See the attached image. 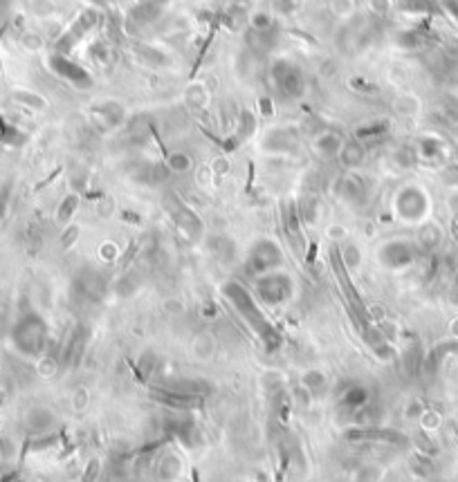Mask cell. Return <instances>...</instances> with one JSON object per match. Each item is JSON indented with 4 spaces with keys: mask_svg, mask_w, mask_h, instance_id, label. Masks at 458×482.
Returning a JSON list of instances; mask_svg holds the SVG:
<instances>
[{
    "mask_svg": "<svg viewBox=\"0 0 458 482\" xmlns=\"http://www.w3.org/2000/svg\"><path fill=\"white\" fill-rule=\"evenodd\" d=\"M148 3H155V5H162V7H164V5L169 3V0H148Z\"/></svg>",
    "mask_w": 458,
    "mask_h": 482,
    "instance_id": "obj_46",
    "label": "cell"
},
{
    "mask_svg": "<svg viewBox=\"0 0 458 482\" xmlns=\"http://www.w3.org/2000/svg\"><path fill=\"white\" fill-rule=\"evenodd\" d=\"M90 119L94 126H97V131H101V133L115 131V128L124 122V105L117 103V101H103V103L92 108Z\"/></svg>",
    "mask_w": 458,
    "mask_h": 482,
    "instance_id": "obj_15",
    "label": "cell"
},
{
    "mask_svg": "<svg viewBox=\"0 0 458 482\" xmlns=\"http://www.w3.org/2000/svg\"><path fill=\"white\" fill-rule=\"evenodd\" d=\"M86 341H88V330L86 326H77L72 330V335L68 337L66 346L61 350V363L63 366H79L83 350H86Z\"/></svg>",
    "mask_w": 458,
    "mask_h": 482,
    "instance_id": "obj_17",
    "label": "cell"
},
{
    "mask_svg": "<svg viewBox=\"0 0 458 482\" xmlns=\"http://www.w3.org/2000/svg\"><path fill=\"white\" fill-rule=\"evenodd\" d=\"M342 146H344V137L339 135V133H335V131H322V133L315 137V142H313L315 153L326 157V159L337 157L339 151H342Z\"/></svg>",
    "mask_w": 458,
    "mask_h": 482,
    "instance_id": "obj_20",
    "label": "cell"
},
{
    "mask_svg": "<svg viewBox=\"0 0 458 482\" xmlns=\"http://www.w3.org/2000/svg\"><path fill=\"white\" fill-rule=\"evenodd\" d=\"M48 68L55 72L59 79L74 85L77 90H90L92 83H94L92 74L83 66H79V63L68 59V54H59V52H55V54L48 59Z\"/></svg>",
    "mask_w": 458,
    "mask_h": 482,
    "instance_id": "obj_7",
    "label": "cell"
},
{
    "mask_svg": "<svg viewBox=\"0 0 458 482\" xmlns=\"http://www.w3.org/2000/svg\"><path fill=\"white\" fill-rule=\"evenodd\" d=\"M281 222H283V231L287 235V240L294 247V251H303L306 240H303V231H301V213H299V205L296 202H287V205L281 209Z\"/></svg>",
    "mask_w": 458,
    "mask_h": 482,
    "instance_id": "obj_14",
    "label": "cell"
},
{
    "mask_svg": "<svg viewBox=\"0 0 458 482\" xmlns=\"http://www.w3.org/2000/svg\"><path fill=\"white\" fill-rule=\"evenodd\" d=\"M27 142V135L20 133L16 126H12L9 122L0 119V144L5 146H23Z\"/></svg>",
    "mask_w": 458,
    "mask_h": 482,
    "instance_id": "obj_29",
    "label": "cell"
},
{
    "mask_svg": "<svg viewBox=\"0 0 458 482\" xmlns=\"http://www.w3.org/2000/svg\"><path fill=\"white\" fill-rule=\"evenodd\" d=\"M169 388L187 393V395H198V397H207V395L214 393V384L196 377V379H178L173 384H169Z\"/></svg>",
    "mask_w": 458,
    "mask_h": 482,
    "instance_id": "obj_23",
    "label": "cell"
},
{
    "mask_svg": "<svg viewBox=\"0 0 458 482\" xmlns=\"http://www.w3.org/2000/svg\"><path fill=\"white\" fill-rule=\"evenodd\" d=\"M348 88L357 92V94H378L380 88L373 81L364 79V77H355V79H348Z\"/></svg>",
    "mask_w": 458,
    "mask_h": 482,
    "instance_id": "obj_36",
    "label": "cell"
},
{
    "mask_svg": "<svg viewBox=\"0 0 458 482\" xmlns=\"http://www.w3.org/2000/svg\"><path fill=\"white\" fill-rule=\"evenodd\" d=\"M90 57L99 63V66H113L115 63V50H113V43L106 41L103 36L99 41H94L90 45Z\"/></svg>",
    "mask_w": 458,
    "mask_h": 482,
    "instance_id": "obj_26",
    "label": "cell"
},
{
    "mask_svg": "<svg viewBox=\"0 0 458 482\" xmlns=\"http://www.w3.org/2000/svg\"><path fill=\"white\" fill-rule=\"evenodd\" d=\"M7 12H9V3L7 0H0V25L7 20Z\"/></svg>",
    "mask_w": 458,
    "mask_h": 482,
    "instance_id": "obj_43",
    "label": "cell"
},
{
    "mask_svg": "<svg viewBox=\"0 0 458 482\" xmlns=\"http://www.w3.org/2000/svg\"><path fill=\"white\" fill-rule=\"evenodd\" d=\"M270 79L274 90L279 92L283 99H299L306 92V77L296 63L279 59L270 66Z\"/></svg>",
    "mask_w": 458,
    "mask_h": 482,
    "instance_id": "obj_3",
    "label": "cell"
},
{
    "mask_svg": "<svg viewBox=\"0 0 458 482\" xmlns=\"http://www.w3.org/2000/svg\"><path fill=\"white\" fill-rule=\"evenodd\" d=\"M12 341L20 355L41 357L50 341V328L45 323V319L38 312H31V309L20 314L12 328Z\"/></svg>",
    "mask_w": 458,
    "mask_h": 482,
    "instance_id": "obj_2",
    "label": "cell"
},
{
    "mask_svg": "<svg viewBox=\"0 0 458 482\" xmlns=\"http://www.w3.org/2000/svg\"><path fill=\"white\" fill-rule=\"evenodd\" d=\"M441 5H443L450 14L458 16V0H441Z\"/></svg>",
    "mask_w": 458,
    "mask_h": 482,
    "instance_id": "obj_42",
    "label": "cell"
},
{
    "mask_svg": "<svg viewBox=\"0 0 458 482\" xmlns=\"http://www.w3.org/2000/svg\"><path fill=\"white\" fill-rule=\"evenodd\" d=\"M99 471H101L99 460H90L88 469L83 471V482H94V480H97V476H99Z\"/></svg>",
    "mask_w": 458,
    "mask_h": 482,
    "instance_id": "obj_39",
    "label": "cell"
},
{
    "mask_svg": "<svg viewBox=\"0 0 458 482\" xmlns=\"http://www.w3.org/2000/svg\"><path fill=\"white\" fill-rule=\"evenodd\" d=\"M445 151V146L441 139H436V137H424L420 146H418V155L422 159H438Z\"/></svg>",
    "mask_w": 458,
    "mask_h": 482,
    "instance_id": "obj_32",
    "label": "cell"
},
{
    "mask_svg": "<svg viewBox=\"0 0 458 482\" xmlns=\"http://www.w3.org/2000/svg\"><path fill=\"white\" fill-rule=\"evenodd\" d=\"M79 202H81V198L77 196V193H68L57 209V222L63 224V227L70 224V220L74 218V213H77V209H79Z\"/></svg>",
    "mask_w": 458,
    "mask_h": 482,
    "instance_id": "obj_28",
    "label": "cell"
},
{
    "mask_svg": "<svg viewBox=\"0 0 458 482\" xmlns=\"http://www.w3.org/2000/svg\"><path fill=\"white\" fill-rule=\"evenodd\" d=\"M339 164L344 168H357L364 164V157H366V148L357 139H350V142H344L342 151H339Z\"/></svg>",
    "mask_w": 458,
    "mask_h": 482,
    "instance_id": "obj_22",
    "label": "cell"
},
{
    "mask_svg": "<svg viewBox=\"0 0 458 482\" xmlns=\"http://www.w3.org/2000/svg\"><path fill=\"white\" fill-rule=\"evenodd\" d=\"M166 207H169V211H171L176 227L185 235H189L191 240H198L202 231H205V224H202V220L198 218V213L191 207H187L178 196H169Z\"/></svg>",
    "mask_w": 458,
    "mask_h": 482,
    "instance_id": "obj_8",
    "label": "cell"
},
{
    "mask_svg": "<svg viewBox=\"0 0 458 482\" xmlns=\"http://www.w3.org/2000/svg\"><path fill=\"white\" fill-rule=\"evenodd\" d=\"M391 133V122L389 119H373L368 124H362L359 128H355L353 139L357 142L366 144V142H380Z\"/></svg>",
    "mask_w": 458,
    "mask_h": 482,
    "instance_id": "obj_21",
    "label": "cell"
},
{
    "mask_svg": "<svg viewBox=\"0 0 458 482\" xmlns=\"http://www.w3.org/2000/svg\"><path fill=\"white\" fill-rule=\"evenodd\" d=\"M52 424H55V417H52V413H50V411H45V409H36V411H31V413H29V417H27V426H29V431H31V433H36V435L48 433Z\"/></svg>",
    "mask_w": 458,
    "mask_h": 482,
    "instance_id": "obj_27",
    "label": "cell"
},
{
    "mask_svg": "<svg viewBox=\"0 0 458 482\" xmlns=\"http://www.w3.org/2000/svg\"><path fill=\"white\" fill-rule=\"evenodd\" d=\"M441 242V229L434 227V224H424L418 233V244L422 249H434L436 244Z\"/></svg>",
    "mask_w": 458,
    "mask_h": 482,
    "instance_id": "obj_35",
    "label": "cell"
},
{
    "mask_svg": "<svg viewBox=\"0 0 458 482\" xmlns=\"http://www.w3.org/2000/svg\"><path fill=\"white\" fill-rule=\"evenodd\" d=\"M12 99L20 105H27V108H31V110H43L48 105L43 96L36 94V92H29V90H14Z\"/></svg>",
    "mask_w": 458,
    "mask_h": 482,
    "instance_id": "obj_30",
    "label": "cell"
},
{
    "mask_svg": "<svg viewBox=\"0 0 458 482\" xmlns=\"http://www.w3.org/2000/svg\"><path fill=\"white\" fill-rule=\"evenodd\" d=\"M346 440L350 442H387V444H404L407 435L393 428H380V426H357L346 431Z\"/></svg>",
    "mask_w": 458,
    "mask_h": 482,
    "instance_id": "obj_11",
    "label": "cell"
},
{
    "mask_svg": "<svg viewBox=\"0 0 458 482\" xmlns=\"http://www.w3.org/2000/svg\"><path fill=\"white\" fill-rule=\"evenodd\" d=\"M315 254H317V244H315V242H310V251H308V256H306L308 265H313V263H315Z\"/></svg>",
    "mask_w": 458,
    "mask_h": 482,
    "instance_id": "obj_44",
    "label": "cell"
},
{
    "mask_svg": "<svg viewBox=\"0 0 458 482\" xmlns=\"http://www.w3.org/2000/svg\"><path fill=\"white\" fill-rule=\"evenodd\" d=\"M283 263V251L274 240H257L252 244V249L248 254V261H245V270L254 276H263L272 270H276Z\"/></svg>",
    "mask_w": 458,
    "mask_h": 482,
    "instance_id": "obj_6",
    "label": "cell"
},
{
    "mask_svg": "<svg viewBox=\"0 0 458 482\" xmlns=\"http://www.w3.org/2000/svg\"><path fill=\"white\" fill-rule=\"evenodd\" d=\"M261 108H263V115H272V103H270V99H261Z\"/></svg>",
    "mask_w": 458,
    "mask_h": 482,
    "instance_id": "obj_45",
    "label": "cell"
},
{
    "mask_svg": "<svg viewBox=\"0 0 458 482\" xmlns=\"http://www.w3.org/2000/svg\"><path fill=\"white\" fill-rule=\"evenodd\" d=\"M415 258V244L409 240H391L380 249V263L391 270L411 265Z\"/></svg>",
    "mask_w": 458,
    "mask_h": 482,
    "instance_id": "obj_12",
    "label": "cell"
},
{
    "mask_svg": "<svg viewBox=\"0 0 458 482\" xmlns=\"http://www.w3.org/2000/svg\"><path fill=\"white\" fill-rule=\"evenodd\" d=\"M396 207L404 220H418L424 216V211H427L429 200L418 187H407V189H402L400 196L396 198Z\"/></svg>",
    "mask_w": 458,
    "mask_h": 482,
    "instance_id": "obj_10",
    "label": "cell"
},
{
    "mask_svg": "<svg viewBox=\"0 0 458 482\" xmlns=\"http://www.w3.org/2000/svg\"><path fill=\"white\" fill-rule=\"evenodd\" d=\"M254 131H257V117H254L250 110H241L238 119H236V128H234V135L222 142V148L231 153L234 148H238L245 142V139H250L254 135Z\"/></svg>",
    "mask_w": 458,
    "mask_h": 482,
    "instance_id": "obj_18",
    "label": "cell"
},
{
    "mask_svg": "<svg viewBox=\"0 0 458 482\" xmlns=\"http://www.w3.org/2000/svg\"><path fill=\"white\" fill-rule=\"evenodd\" d=\"M151 400L166 406V409H176V411H194V409H202V404H205V397L180 393V390L169 388V386L151 388Z\"/></svg>",
    "mask_w": 458,
    "mask_h": 482,
    "instance_id": "obj_9",
    "label": "cell"
},
{
    "mask_svg": "<svg viewBox=\"0 0 458 482\" xmlns=\"http://www.w3.org/2000/svg\"><path fill=\"white\" fill-rule=\"evenodd\" d=\"M157 476H159V480H164V482H169V480H173V478H178V474H180V460L176 458V455H166V458H162L157 462Z\"/></svg>",
    "mask_w": 458,
    "mask_h": 482,
    "instance_id": "obj_31",
    "label": "cell"
},
{
    "mask_svg": "<svg viewBox=\"0 0 458 482\" xmlns=\"http://www.w3.org/2000/svg\"><path fill=\"white\" fill-rule=\"evenodd\" d=\"M166 166L171 173H187V170L194 166V159L183 151H176V153L166 155Z\"/></svg>",
    "mask_w": 458,
    "mask_h": 482,
    "instance_id": "obj_33",
    "label": "cell"
},
{
    "mask_svg": "<svg viewBox=\"0 0 458 482\" xmlns=\"http://www.w3.org/2000/svg\"><path fill=\"white\" fill-rule=\"evenodd\" d=\"M294 292L292 278L283 272H268L257 278V294L265 305H281L290 301Z\"/></svg>",
    "mask_w": 458,
    "mask_h": 482,
    "instance_id": "obj_5",
    "label": "cell"
},
{
    "mask_svg": "<svg viewBox=\"0 0 458 482\" xmlns=\"http://www.w3.org/2000/svg\"><path fill=\"white\" fill-rule=\"evenodd\" d=\"M222 292H225L227 301L236 307V312L248 321V326L254 330V335H257L265 348H268L270 352H274L276 348L281 346V335L279 330H276L268 319H265V314L261 312L259 303L254 301L252 294L248 292V287H245L243 283L238 281H229L225 287H222Z\"/></svg>",
    "mask_w": 458,
    "mask_h": 482,
    "instance_id": "obj_1",
    "label": "cell"
},
{
    "mask_svg": "<svg viewBox=\"0 0 458 482\" xmlns=\"http://www.w3.org/2000/svg\"><path fill=\"white\" fill-rule=\"evenodd\" d=\"M303 388L306 390H310V393H317V390H322L324 386H326V379H324V374L319 372V370H308L303 374Z\"/></svg>",
    "mask_w": 458,
    "mask_h": 482,
    "instance_id": "obj_37",
    "label": "cell"
},
{
    "mask_svg": "<svg viewBox=\"0 0 458 482\" xmlns=\"http://www.w3.org/2000/svg\"><path fill=\"white\" fill-rule=\"evenodd\" d=\"M137 251H140V244H137V242L133 240V242L129 244V249H126V251H124V256H122V261H120V263H122V270H126V267H129V265H131V263L135 261V256H137Z\"/></svg>",
    "mask_w": 458,
    "mask_h": 482,
    "instance_id": "obj_40",
    "label": "cell"
},
{
    "mask_svg": "<svg viewBox=\"0 0 458 482\" xmlns=\"http://www.w3.org/2000/svg\"><path fill=\"white\" fill-rule=\"evenodd\" d=\"M159 14H162V5H155V3H148V0H142V3H137L129 14H126V29L137 31V29H144L148 25L157 23Z\"/></svg>",
    "mask_w": 458,
    "mask_h": 482,
    "instance_id": "obj_16",
    "label": "cell"
},
{
    "mask_svg": "<svg viewBox=\"0 0 458 482\" xmlns=\"http://www.w3.org/2000/svg\"><path fill=\"white\" fill-rule=\"evenodd\" d=\"M398 43L407 50H418L427 43V34H424L422 29H409V31H402L398 36Z\"/></svg>",
    "mask_w": 458,
    "mask_h": 482,
    "instance_id": "obj_34",
    "label": "cell"
},
{
    "mask_svg": "<svg viewBox=\"0 0 458 482\" xmlns=\"http://www.w3.org/2000/svg\"><path fill=\"white\" fill-rule=\"evenodd\" d=\"M396 7L404 14H436L441 0H396Z\"/></svg>",
    "mask_w": 458,
    "mask_h": 482,
    "instance_id": "obj_25",
    "label": "cell"
},
{
    "mask_svg": "<svg viewBox=\"0 0 458 482\" xmlns=\"http://www.w3.org/2000/svg\"><path fill=\"white\" fill-rule=\"evenodd\" d=\"M133 50H135L137 59H140L142 63H146V66H151V68H166L169 63H171V59H169L164 52H159L155 48H148V45H144V43H135Z\"/></svg>",
    "mask_w": 458,
    "mask_h": 482,
    "instance_id": "obj_24",
    "label": "cell"
},
{
    "mask_svg": "<svg viewBox=\"0 0 458 482\" xmlns=\"http://www.w3.org/2000/svg\"><path fill=\"white\" fill-rule=\"evenodd\" d=\"M335 193L339 200L348 202V205H364L366 196H368V189H366V182L364 177H359L355 173H346L337 180L335 184Z\"/></svg>",
    "mask_w": 458,
    "mask_h": 482,
    "instance_id": "obj_13",
    "label": "cell"
},
{
    "mask_svg": "<svg viewBox=\"0 0 458 482\" xmlns=\"http://www.w3.org/2000/svg\"><path fill=\"white\" fill-rule=\"evenodd\" d=\"M366 404H371V390L364 384H348L346 388H342V393H339V406H342L344 411L355 413Z\"/></svg>",
    "mask_w": 458,
    "mask_h": 482,
    "instance_id": "obj_19",
    "label": "cell"
},
{
    "mask_svg": "<svg viewBox=\"0 0 458 482\" xmlns=\"http://www.w3.org/2000/svg\"><path fill=\"white\" fill-rule=\"evenodd\" d=\"M272 27H276L274 18L270 14H265V12H257L250 20V29H254V31H268Z\"/></svg>",
    "mask_w": 458,
    "mask_h": 482,
    "instance_id": "obj_38",
    "label": "cell"
},
{
    "mask_svg": "<svg viewBox=\"0 0 458 482\" xmlns=\"http://www.w3.org/2000/svg\"><path fill=\"white\" fill-rule=\"evenodd\" d=\"M97 23H99L97 9H83V12H79L77 18L70 23V27L55 41V50L59 54H70V52L90 34Z\"/></svg>",
    "mask_w": 458,
    "mask_h": 482,
    "instance_id": "obj_4",
    "label": "cell"
},
{
    "mask_svg": "<svg viewBox=\"0 0 458 482\" xmlns=\"http://www.w3.org/2000/svg\"><path fill=\"white\" fill-rule=\"evenodd\" d=\"M77 235H79V227H74V224H68V231L63 233V238H61V242H63V247H70V244L77 240Z\"/></svg>",
    "mask_w": 458,
    "mask_h": 482,
    "instance_id": "obj_41",
    "label": "cell"
}]
</instances>
